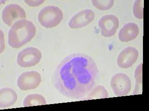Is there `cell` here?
<instances>
[{"label":"cell","instance_id":"6da1fadb","mask_svg":"<svg viewBox=\"0 0 149 111\" xmlns=\"http://www.w3.org/2000/svg\"><path fill=\"white\" fill-rule=\"evenodd\" d=\"M98 76L97 66L92 57L84 53H73L58 65L53 82L63 96L78 99L87 96L93 89Z\"/></svg>","mask_w":149,"mask_h":111},{"label":"cell","instance_id":"7a4b0ae2","mask_svg":"<svg viewBox=\"0 0 149 111\" xmlns=\"http://www.w3.org/2000/svg\"><path fill=\"white\" fill-rule=\"evenodd\" d=\"M36 34V27L31 21L26 20L18 21L8 32V45L14 48L21 47L31 40Z\"/></svg>","mask_w":149,"mask_h":111},{"label":"cell","instance_id":"3957f363","mask_svg":"<svg viewBox=\"0 0 149 111\" xmlns=\"http://www.w3.org/2000/svg\"><path fill=\"white\" fill-rule=\"evenodd\" d=\"M63 19V13L58 7L48 6L41 9L38 15L40 24L46 28H53L59 24Z\"/></svg>","mask_w":149,"mask_h":111},{"label":"cell","instance_id":"277c9868","mask_svg":"<svg viewBox=\"0 0 149 111\" xmlns=\"http://www.w3.org/2000/svg\"><path fill=\"white\" fill-rule=\"evenodd\" d=\"M42 53L36 48L28 47L18 54L17 63L22 68L33 67L38 64L42 58Z\"/></svg>","mask_w":149,"mask_h":111},{"label":"cell","instance_id":"5b68a950","mask_svg":"<svg viewBox=\"0 0 149 111\" xmlns=\"http://www.w3.org/2000/svg\"><path fill=\"white\" fill-rule=\"evenodd\" d=\"M111 86L116 96L122 97L129 93L132 89V82L126 74L117 73L111 79Z\"/></svg>","mask_w":149,"mask_h":111},{"label":"cell","instance_id":"8992f818","mask_svg":"<svg viewBox=\"0 0 149 111\" xmlns=\"http://www.w3.org/2000/svg\"><path fill=\"white\" fill-rule=\"evenodd\" d=\"M42 82L41 75L35 71L25 72L21 74L17 80V85L22 91L36 89Z\"/></svg>","mask_w":149,"mask_h":111},{"label":"cell","instance_id":"52a82bcc","mask_svg":"<svg viewBox=\"0 0 149 111\" xmlns=\"http://www.w3.org/2000/svg\"><path fill=\"white\" fill-rule=\"evenodd\" d=\"M26 18L24 10L16 4L8 5L2 11V21L9 27H11L18 21L25 20Z\"/></svg>","mask_w":149,"mask_h":111},{"label":"cell","instance_id":"ba28073f","mask_svg":"<svg viewBox=\"0 0 149 111\" xmlns=\"http://www.w3.org/2000/svg\"><path fill=\"white\" fill-rule=\"evenodd\" d=\"M118 18L112 14L102 16L99 20L98 25L103 37H111L116 34L119 26Z\"/></svg>","mask_w":149,"mask_h":111},{"label":"cell","instance_id":"9c48e42d","mask_svg":"<svg viewBox=\"0 0 149 111\" xmlns=\"http://www.w3.org/2000/svg\"><path fill=\"white\" fill-rule=\"evenodd\" d=\"M139 52L136 48L129 46L123 50L117 58L118 66L121 69H128L137 61Z\"/></svg>","mask_w":149,"mask_h":111},{"label":"cell","instance_id":"30bf717a","mask_svg":"<svg viewBox=\"0 0 149 111\" xmlns=\"http://www.w3.org/2000/svg\"><path fill=\"white\" fill-rule=\"evenodd\" d=\"M95 14L91 9H84L74 14L69 22V26L72 29L86 27L94 20Z\"/></svg>","mask_w":149,"mask_h":111},{"label":"cell","instance_id":"8fae6325","mask_svg":"<svg viewBox=\"0 0 149 111\" xmlns=\"http://www.w3.org/2000/svg\"><path fill=\"white\" fill-rule=\"evenodd\" d=\"M139 28L134 23H128L124 25L119 32L118 38L123 42H128L134 40L139 35Z\"/></svg>","mask_w":149,"mask_h":111},{"label":"cell","instance_id":"7c38bea8","mask_svg":"<svg viewBox=\"0 0 149 111\" xmlns=\"http://www.w3.org/2000/svg\"><path fill=\"white\" fill-rule=\"evenodd\" d=\"M17 100V95L10 88H5L0 90V107L8 108L13 106Z\"/></svg>","mask_w":149,"mask_h":111},{"label":"cell","instance_id":"4fadbf2b","mask_svg":"<svg viewBox=\"0 0 149 111\" xmlns=\"http://www.w3.org/2000/svg\"><path fill=\"white\" fill-rule=\"evenodd\" d=\"M46 99L42 95L39 94H31L28 95L24 99V107L41 106L46 105Z\"/></svg>","mask_w":149,"mask_h":111},{"label":"cell","instance_id":"5bb4252c","mask_svg":"<svg viewBox=\"0 0 149 111\" xmlns=\"http://www.w3.org/2000/svg\"><path fill=\"white\" fill-rule=\"evenodd\" d=\"M87 96V97L83 99V100L107 98H109V94L104 87L103 86L98 85L94 87Z\"/></svg>","mask_w":149,"mask_h":111},{"label":"cell","instance_id":"9a60e30c","mask_svg":"<svg viewBox=\"0 0 149 111\" xmlns=\"http://www.w3.org/2000/svg\"><path fill=\"white\" fill-rule=\"evenodd\" d=\"M92 5L100 10H107L111 9L114 5L113 0H92Z\"/></svg>","mask_w":149,"mask_h":111},{"label":"cell","instance_id":"2e32d148","mask_svg":"<svg viewBox=\"0 0 149 111\" xmlns=\"http://www.w3.org/2000/svg\"><path fill=\"white\" fill-rule=\"evenodd\" d=\"M142 63L140 64L139 66H137L135 71V77L136 80V84L133 95L139 94L140 89L141 91L142 88Z\"/></svg>","mask_w":149,"mask_h":111},{"label":"cell","instance_id":"e0dca14e","mask_svg":"<svg viewBox=\"0 0 149 111\" xmlns=\"http://www.w3.org/2000/svg\"><path fill=\"white\" fill-rule=\"evenodd\" d=\"M143 0H136L133 6V13L134 16L139 20H142L143 18Z\"/></svg>","mask_w":149,"mask_h":111},{"label":"cell","instance_id":"ac0fdd59","mask_svg":"<svg viewBox=\"0 0 149 111\" xmlns=\"http://www.w3.org/2000/svg\"><path fill=\"white\" fill-rule=\"evenodd\" d=\"M45 1L44 0H38V1H31V0H25L24 2L31 7H37L42 4Z\"/></svg>","mask_w":149,"mask_h":111}]
</instances>
